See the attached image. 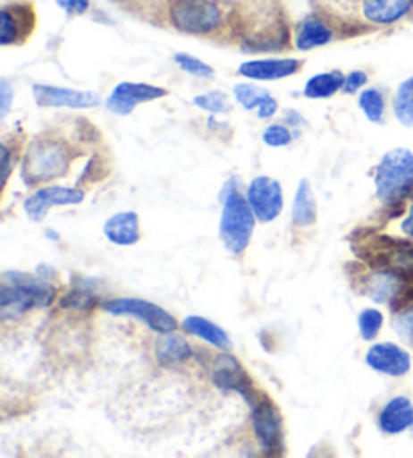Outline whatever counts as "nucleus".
Instances as JSON below:
<instances>
[{"instance_id":"nucleus-1","label":"nucleus","mask_w":413,"mask_h":458,"mask_svg":"<svg viewBox=\"0 0 413 458\" xmlns=\"http://www.w3.org/2000/svg\"><path fill=\"white\" fill-rule=\"evenodd\" d=\"M53 285L25 273H4V285L0 289V318L4 321L19 319L33 307H46L55 301Z\"/></svg>"},{"instance_id":"nucleus-2","label":"nucleus","mask_w":413,"mask_h":458,"mask_svg":"<svg viewBox=\"0 0 413 458\" xmlns=\"http://www.w3.org/2000/svg\"><path fill=\"white\" fill-rule=\"evenodd\" d=\"M71 152L67 144L55 138H37L29 144L22 156V180L27 186H37L43 182L65 176L69 170Z\"/></svg>"},{"instance_id":"nucleus-3","label":"nucleus","mask_w":413,"mask_h":458,"mask_svg":"<svg viewBox=\"0 0 413 458\" xmlns=\"http://www.w3.org/2000/svg\"><path fill=\"white\" fill-rule=\"evenodd\" d=\"M377 199L385 207H400L413 191V154L405 148L387 152L375 168Z\"/></svg>"},{"instance_id":"nucleus-4","label":"nucleus","mask_w":413,"mask_h":458,"mask_svg":"<svg viewBox=\"0 0 413 458\" xmlns=\"http://www.w3.org/2000/svg\"><path fill=\"white\" fill-rule=\"evenodd\" d=\"M234 184L236 180H230L226 186L228 194L220 216V239L224 242L228 252H232V255H242L250 244L257 216H254L249 200H246L240 192L234 191Z\"/></svg>"},{"instance_id":"nucleus-5","label":"nucleus","mask_w":413,"mask_h":458,"mask_svg":"<svg viewBox=\"0 0 413 458\" xmlns=\"http://www.w3.org/2000/svg\"><path fill=\"white\" fill-rule=\"evenodd\" d=\"M168 17L186 35H210L224 22V13L216 0H173Z\"/></svg>"},{"instance_id":"nucleus-6","label":"nucleus","mask_w":413,"mask_h":458,"mask_svg":"<svg viewBox=\"0 0 413 458\" xmlns=\"http://www.w3.org/2000/svg\"><path fill=\"white\" fill-rule=\"evenodd\" d=\"M101 310L114 315H131L146 323L156 334H168L178 327V321L172 315L162 310L160 305L144 301V299H109L101 303Z\"/></svg>"},{"instance_id":"nucleus-7","label":"nucleus","mask_w":413,"mask_h":458,"mask_svg":"<svg viewBox=\"0 0 413 458\" xmlns=\"http://www.w3.org/2000/svg\"><path fill=\"white\" fill-rule=\"evenodd\" d=\"M250 408H252L254 434H257L260 448L268 454L281 453L282 420H281L279 408L270 402V398L262 396V394H258V396L250 402Z\"/></svg>"},{"instance_id":"nucleus-8","label":"nucleus","mask_w":413,"mask_h":458,"mask_svg":"<svg viewBox=\"0 0 413 458\" xmlns=\"http://www.w3.org/2000/svg\"><path fill=\"white\" fill-rule=\"evenodd\" d=\"M210 376H212V382L216 384L220 390L238 392L246 402H249V404L258 396V392L254 390L250 376L246 374L242 363L226 350L212 358Z\"/></svg>"},{"instance_id":"nucleus-9","label":"nucleus","mask_w":413,"mask_h":458,"mask_svg":"<svg viewBox=\"0 0 413 458\" xmlns=\"http://www.w3.org/2000/svg\"><path fill=\"white\" fill-rule=\"evenodd\" d=\"M37 25L35 6L27 0L9 3L0 11V45H22L29 41Z\"/></svg>"},{"instance_id":"nucleus-10","label":"nucleus","mask_w":413,"mask_h":458,"mask_svg":"<svg viewBox=\"0 0 413 458\" xmlns=\"http://www.w3.org/2000/svg\"><path fill=\"white\" fill-rule=\"evenodd\" d=\"M246 200L258 223H273L274 218L281 216L284 207L281 182L268 176L252 178L249 191H246Z\"/></svg>"},{"instance_id":"nucleus-11","label":"nucleus","mask_w":413,"mask_h":458,"mask_svg":"<svg viewBox=\"0 0 413 458\" xmlns=\"http://www.w3.org/2000/svg\"><path fill=\"white\" fill-rule=\"evenodd\" d=\"M165 96H168V91L164 87L123 81L115 85V89L109 93L107 109L117 115H130L139 104H149V101L162 99Z\"/></svg>"},{"instance_id":"nucleus-12","label":"nucleus","mask_w":413,"mask_h":458,"mask_svg":"<svg viewBox=\"0 0 413 458\" xmlns=\"http://www.w3.org/2000/svg\"><path fill=\"white\" fill-rule=\"evenodd\" d=\"M83 199V191H77V188L45 186L30 194L22 207H25L27 216L33 220V223H38L53 207H75V204H81Z\"/></svg>"},{"instance_id":"nucleus-13","label":"nucleus","mask_w":413,"mask_h":458,"mask_svg":"<svg viewBox=\"0 0 413 458\" xmlns=\"http://www.w3.org/2000/svg\"><path fill=\"white\" fill-rule=\"evenodd\" d=\"M33 96L38 107H67V109H91L101 104V98L93 91H77L55 85H33Z\"/></svg>"},{"instance_id":"nucleus-14","label":"nucleus","mask_w":413,"mask_h":458,"mask_svg":"<svg viewBox=\"0 0 413 458\" xmlns=\"http://www.w3.org/2000/svg\"><path fill=\"white\" fill-rule=\"evenodd\" d=\"M365 363L371 369H375V372L393 377L405 376L411 369L409 353L392 342L371 345L367 353H365Z\"/></svg>"},{"instance_id":"nucleus-15","label":"nucleus","mask_w":413,"mask_h":458,"mask_svg":"<svg viewBox=\"0 0 413 458\" xmlns=\"http://www.w3.org/2000/svg\"><path fill=\"white\" fill-rule=\"evenodd\" d=\"M361 287L363 293L375 303H395L405 289V275L392 267L379 268L361 281Z\"/></svg>"},{"instance_id":"nucleus-16","label":"nucleus","mask_w":413,"mask_h":458,"mask_svg":"<svg viewBox=\"0 0 413 458\" xmlns=\"http://www.w3.org/2000/svg\"><path fill=\"white\" fill-rule=\"evenodd\" d=\"M303 67L299 59H257L246 61L238 67V73L254 81H276L295 75Z\"/></svg>"},{"instance_id":"nucleus-17","label":"nucleus","mask_w":413,"mask_h":458,"mask_svg":"<svg viewBox=\"0 0 413 458\" xmlns=\"http://www.w3.org/2000/svg\"><path fill=\"white\" fill-rule=\"evenodd\" d=\"M413 11V0H361V17L371 25H393Z\"/></svg>"},{"instance_id":"nucleus-18","label":"nucleus","mask_w":413,"mask_h":458,"mask_svg":"<svg viewBox=\"0 0 413 458\" xmlns=\"http://www.w3.org/2000/svg\"><path fill=\"white\" fill-rule=\"evenodd\" d=\"M156 360L162 368H178L181 363L192 358V345H190L184 337L168 331V334H160L154 344Z\"/></svg>"},{"instance_id":"nucleus-19","label":"nucleus","mask_w":413,"mask_h":458,"mask_svg":"<svg viewBox=\"0 0 413 458\" xmlns=\"http://www.w3.org/2000/svg\"><path fill=\"white\" fill-rule=\"evenodd\" d=\"M379 428L385 434H401L413 426V404L409 398L395 396L379 412Z\"/></svg>"},{"instance_id":"nucleus-20","label":"nucleus","mask_w":413,"mask_h":458,"mask_svg":"<svg viewBox=\"0 0 413 458\" xmlns=\"http://www.w3.org/2000/svg\"><path fill=\"white\" fill-rule=\"evenodd\" d=\"M107 239L119 244V247H131V244L139 242V218L135 212H117V215L109 216L105 226H103Z\"/></svg>"},{"instance_id":"nucleus-21","label":"nucleus","mask_w":413,"mask_h":458,"mask_svg":"<svg viewBox=\"0 0 413 458\" xmlns=\"http://www.w3.org/2000/svg\"><path fill=\"white\" fill-rule=\"evenodd\" d=\"M333 29L321 17H307L295 29V47L299 51H311L333 41Z\"/></svg>"},{"instance_id":"nucleus-22","label":"nucleus","mask_w":413,"mask_h":458,"mask_svg":"<svg viewBox=\"0 0 413 458\" xmlns=\"http://www.w3.org/2000/svg\"><path fill=\"white\" fill-rule=\"evenodd\" d=\"M181 327H184V331H188L190 335L200 337V339H204V342H208L210 345L218 347V350H226V352L232 350V342H230L226 331L208 319L192 315V318L184 319Z\"/></svg>"},{"instance_id":"nucleus-23","label":"nucleus","mask_w":413,"mask_h":458,"mask_svg":"<svg viewBox=\"0 0 413 458\" xmlns=\"http://www.w3.org/2000/svg\"><path fill=\"white\" fill-rule=\"evenodd\" d=\"M316 223V200L311 188V182L300 180L295 202H292V225L297 228H307Z\"/></svg>"},{"instance_id":"nucleus-24","label":"nucleus","mask_w":413,"mask_h":458,"mask_svg":"<svg viewBox=\"0 0 413 458\" xmlns=\"http://www.w3.org/2000/svg\"><path fill=\"white\" fill-rule=\"evenodd\" d=\"M345 75L341 71H327L316 73L305 85V98L308 99H329L343 89Z\"/></svg>"},{"instance_id":"nucleus-25","label":"nucleus","mask_w":413,"mask_h":458,"mask_svg":"<svg viewBox=\"0 0 413 458\" xmlns=\"http://www.w3.org/2000/svg\"><path fill=\"white\" fill-rule=\"evenodd\" d=\"M393 114L395 120L405 128H413V75L397 87L393 98Z\"/></svg>"},{"instance_id":"nucleus-26","label":"nucleus","mask_w":413,"mask_h":458,"mask_svg":"<svg viewBox=\"0 0 413 458\" xmlns=\"http://www.w3.org/2000/svg\"><path fill=\"white\" fill-rule=\"evenodd\" d=\"M359 107L365 114V117L371 123H381L384 122V114H385V98L379 89H365L359 96Z\"/></svg>"},{"instance_id":"nucleus-27","label":"nucleus","mask_w":413,"mask_h":458,"mask_svg":"<svg viewBox=\"0 0 413 458\" xmlns=\"http://www.w3.org/2000/svg\"><path fill=\"white\" fill-rule=\"evenodd\" d=\"M97 305V297L91 291V287H73L69 293L61 299L63 310H75V311H87Z\"/></svg>"},{"instance_id":"nucleus-28","label":"nucleus","mask_w":413,"mask_h":458,"mask_svg":"<svg viewBox=\"0 0 413 458\" xmlns=\"http://www.w3.org/2000/svg\"><path fill=\"white\" fill-rule=\"evenodd\" d=\"M266 96H268V91L254 83H238L234 87V98L244 109H257L260 101Z\"/></svg>"},{"instance_id":"nucleus-29","label":"nucleus","mask_w":413,"mask_h":458,"mask_svg":"<svg viewBox=\"0 0 413 458\" xmlns=\"http://www.w3.org/2000/svg\"><path fill=\"white\" fill-rule=\"evenodd\" d=\"M194 106H198L200 109H204V112L214 114V115L230 112V99L226 93H222V91L202 93V96L194 98Z\"/></svg>"},{"instance_id":"nucleus-30","label":"nucleus","mask_w":413,"mask_h":458,"mask_svg":"<svg viewBox=\"0 0 413 458\" xmlns=\"http://www.w3.org/2000/svg\"><path fill=\"white\" fill-rule=\"evenodd\" d=\"M359 331H361V337L367 339V342H371V339H375L379 329L384 327V313H381L379 310H373V307H369V310H363L359 313Z\"/></svg>"},{"instance_id":"nucleus-31","label":"nucleus","mask_w":413,"mask_h":458,"mask_svg":"<svg viewBox=\"0 0 413 458\" xmlns=\"http://www.w3.org/2000/svg\"><path fill=\"white\" fill-rule=\"evenodd\" d=\"M173 61L178 63V67L181 71H186L188 75L192 77H198V79H212L214 77V69L210 65H206L204 61L192 57V55L188 53H178L176 57H173Z\"/></svg>"},{"instance_id":"nucleus-32","label":"nucleus","mask_w":413,"mask_h":458,"mask_svg":"<svg viewBox=\"0 0 413 458\" xmlns=\"http://www.w3.org/2000/svg\"><path fill=\"white\" fill-rule=\"evenodd\" d=\"M262 141L270 148H282L291 144L292 133L284 125H268L265 133H262Z\"/></svg>"},{"instance_id":"nucleus-33","label":"nucleus","mask_w":413,"mask_h":458,"mask_svg":"<svg viewBox=\"0 0 413 458\" xmlns=\"http://www.w3.org/2000/svg\"><path fill=\"white\" fill-rule=\"evenodd\" d=\"M395 329L397 334L405 339L413 337V301L409 305L401 307V313L397 315L395 319Z\"/></svg>"},{"instance_id":"nucleus-34","label":"nucleus","mask_w":413,"mask_h":458,"mask_svg":"<svg viewBox=\"0 0 413 458\" xmlns=\"http://www.w3.org/2000/svg\"><path fill=\"white\" fill-rule=\"evenodd\" d=\"M57 4L61 6L63 11L71 17H79V14H85L89 11V0H57Z\"/></svg>"},{"instance_id":"nucleus-35","label":"nucleus","mask_w":413,"mask_h":458,"mask_svg":"<svg viewBox=\"0 0 413 458\" xmlns=\"http://www.w3.org/2000/svg\"><path fill=\"white\" fill-rule=\"evenodd\" d=\"M367 73L365 71H353V73H349L345 77V85H343V91L345 93H357L361 89V87L367 83Z\"/></svg>"},{"instance_id":"nucleus-36","label":"nucleus","mask_w":413,"mask_h":458,"mask_svg":"<svg viewBox=\"0 0 413 458\" xmlns=\"http://www.w3.org/2000/svg\"><path fill=\"white\" fill-rule=\"evenodd\" d=\"M276 112H279V101H276V99L268 93V96L258 104L257 114H258L260 120H268V117H273Z\"/></svg>"},{"instance_id":"nucleus-37","label":"nucleus","mask_w":413,"mask_h":458,"mask_svg":"<svg viewBox=\"0 0 413 458\" xmlns=\"http://www.w3.org/2000/svg\"><path fill=\"white\" fill-rule=\"evenodd\" d=\"M0 98H3V117H6L11 109V101H13V87L9 81L0 83Z\"/></svg>"},{"instance_id":"nucleus-38","label":"nucleus","mask_w":413,"mask_h":458,"mask_svg":"<svg viewBox=\"0 0 413 458\" xmlns=\"http://www.w3.org/2000/svg\"><path fill=\"white\" fill-rule=\"evenodd\" d=\"M0 152H3V182L6 184V180L11 176V164H13V156H11V149L6 144H3L0 148Z\"/></svg>"},{"instance_id":"nucleus-39","label":"nucleus","mask_w":413,"mask_h":458,"mask_svg":"<svg viewBox=\"0 0 413 458\" xmlns=\"http://www.w3.org/2000/svg\"><path fill=\"white\" fill-rule=\"evenodd\" d=\"M401 231L408 234V236H411L413 239V204L409 207V212H408V216L403 218V223H401Z\"/></svg>"},{"instance_id":"nucleus-40","label":"nucleus","mask_w":413,"mask_h":458,"mask_svg":"<svg viewBox=\"0 0 413 458\" xmlns=\"http://www.w3.org/2000/svg\"><path fill=\"white\" fill-rule=\"evenodd\" d=\"M287 120L292 123H303V117L297 115V112H287Z\"/></svg>"}]
</instances>
